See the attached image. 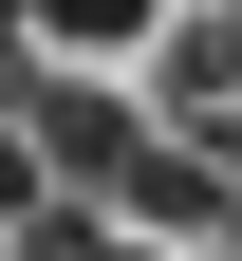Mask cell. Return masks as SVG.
Here are the masks:
<instances>
[{
    "mask_svg": "<svg viewBox=\"0 0 242 261\" xmlns=\"http://www.w3.org/2000/svg\"><path fill=\"white\" fill-rule=\"evenodd\" d=\"M19 168H38V187H75V205H130L149 130H130L93 75H19Z\"/></svg>",
    "mask_w": 242,
    "mask_h": 261,
    "instance_id": "6da1fadb",
    "label": "cell"
},
{
    "mask_svg": "<svg viewBox=\"0 0 242 261\" xmlns=\"http://www.w3.org/2000/svg\"><path fill=\"white\" fill-rule=\"evenodd\" d=\"M168 149H205L242 187V0L224 19H168Z\"/></svg>",
    "mask_w": 242,
    "mask_h": 261,
    "instance_id": "7a4b0ae2",
    "label": "cell"
}]
</instances>
